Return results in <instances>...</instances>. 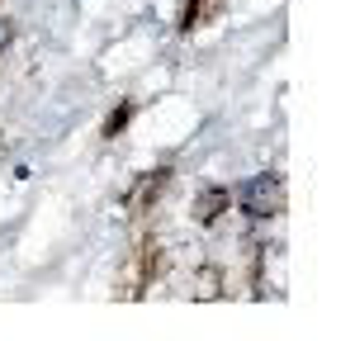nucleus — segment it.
Returning <instances> with one entry per match:
<instances>
[{
    "mask_svg": "<svg viewBox=\"0 0 355 341\" xmlns=\"http://www.w3.org/2000/svg\"><path fill=\"white\" fill-rule=\"evenodd\" d=\"M5 38H10V28H5V24H0V48H5Z\"/></svg>",
    "mask_w": 355,
    "mask_h": 341,
    "instance_id": "obj_4",
    "label": "nucleus"
},
{
    "mask_svg": "<svg viewBox=\"0 0 355 341\" xmlns=\"http://www.w3.org/2000/svg\"><path fill=\"white\" fill-rule=\"evenodd\" d=\"M218 209H227V190H204V199L194 204V213H199V223H209V218H218Z\"/></svg>",
    "mask_w": 355,
    "mask_h": 341,
    "instance_id": "obj_2",
    "label": "nucleus"
},
{
    "mask_svg": "<svg viewBox=\"0 0 355 341\" xmlns=\"http://www.w3.org/2000/svg\"><path fill=\"white\" fill-rule=\"evenodd\" d=\"M237 204H242L251 218L256 213H275L279 209V180L275 175H251L242 190H237Z\"/></svg>",
    "mask_w": 355,
    "mask_h": 341,
    "instance_id": "obj_1",
    "label": "nucleus"
},
{
    "mask_svg": "<svg viewBox=\"0 0 355 341\" xmlns=\"http://www.w3.org/2000/svg\"><path fill=\"white\" fill-rule=\"evenodd\" d=\"M123 123H128V105H123V110H119V114H114V119H110V128H105V133H119Z\"/></svg>",
    "mask_w": 355,
    "mask_h": 341,
    "instance_id": "obj_3",
    "label": "nucleus"
}]
</instances>
